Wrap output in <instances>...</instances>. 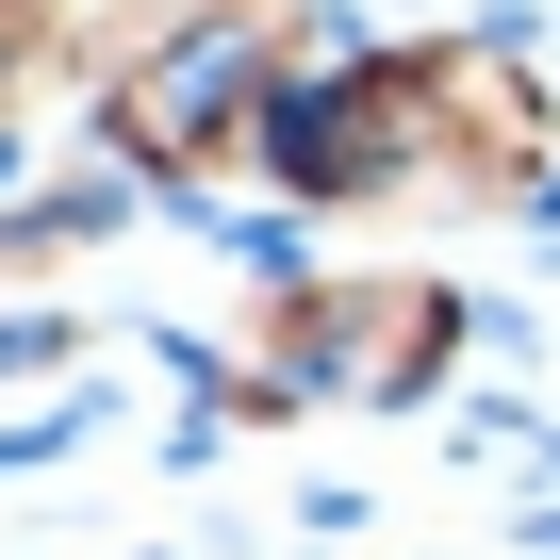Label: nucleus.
Here are the masks:
<instances>
[{
  "label": "nucleus",
  "mask_w": 560,
  "mask_h": 560,
  "mask_svg": "<svg viewBox=\"0 0 560 560\" xmlns=\"http://www.w3.org/2000/svg\"><path fill=\"white\" fill-rule=\"evenodd\" d=\"M67 347H83L67 314H0V380H34V363H67Z\"/></svg>",
  "instance_id": "obj_1"
}]
</instances>
